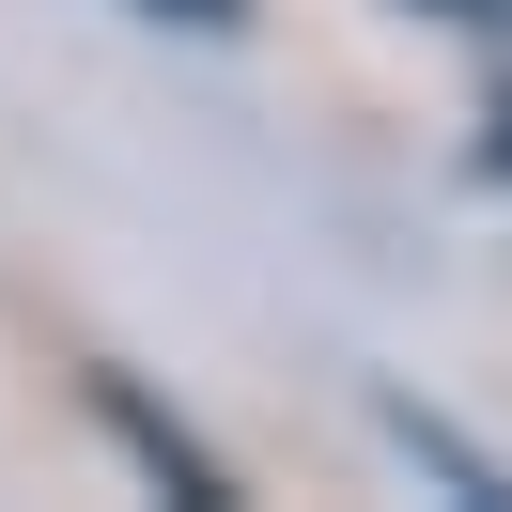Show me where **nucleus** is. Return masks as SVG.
Masks as SVG:
<instances>
[{"label": "nucleus", "instance_id": "f257e3e1", "mask_svg": "<svg viewBox=\"0 0 512 512\" xmlns=\"http://www.w3.org/2000/svg\"><path fill=\"white\" fill-rule=\"evenodd\" d=\"M94 404H109V419H125V450H140V466H156V481H171V497H202V512H218V497H233V481H218V466H202V450H187V435H171V419H156V404H140V388H94Z\"/></svg>", "mask_w": 512, "mask_h": 512}, {"label": "nucleus", "instance_id": "f03ea898", "mask_svg": "<svg viewBox=\"0 0 512 512\" xmlns=\"http://www.w3.org/2000/svg\"><path fill=\"white\" fill-rule=\"evenodd\" d=\"M450 16H512V0H450Z\"/></svg>", "mask_w": 512, "mask_h": 512}, {"label": "nucleus", "instance_id": "7ed1b4c3", "mask_svg": "<svg viewBox=\"0 0 512 512\" xmlns=\"http://www.w3.org/2000/svg\"><path fill=\"white\" fill-rule=\"evenodd\" d=\"M497 156H512V109H497Z\"/></svg>", "mask_w": 512, "mask_h": 512}]
</instances>
